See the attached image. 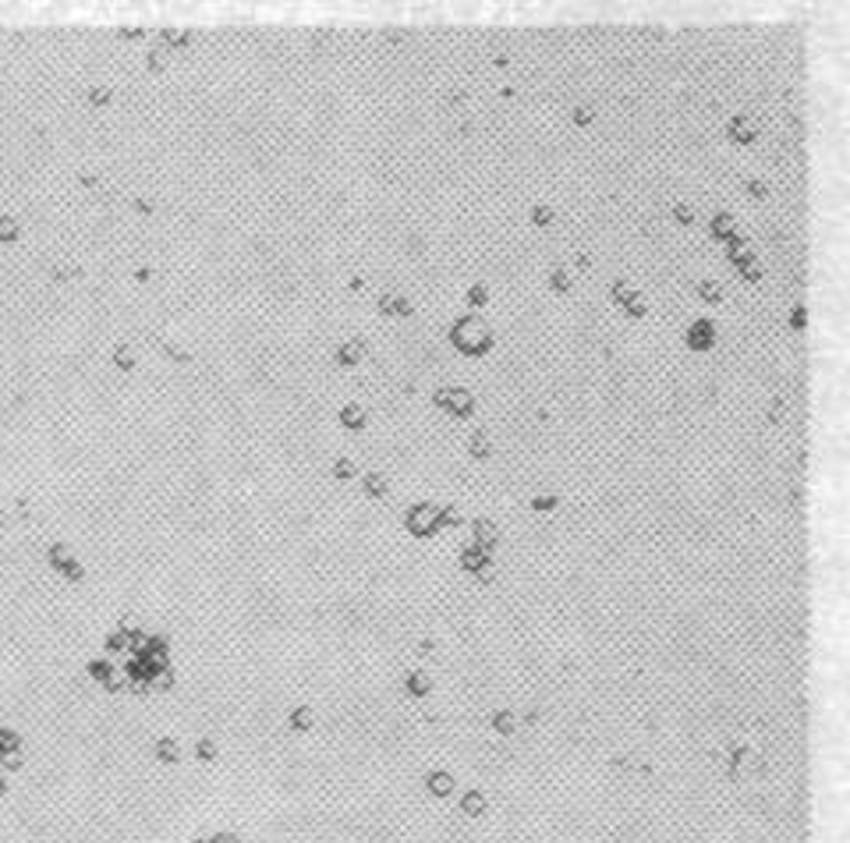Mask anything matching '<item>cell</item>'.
I'll return each mask as SVG.
<instances>
[{
    "label": "cell",
    "instance_id": "obj_22",
    "mask_svg": "<svg viewBox=\"0 0 850 843\" xmlns=\"http://www.w3.org/2000/svg\"><path fill=\"white\" fill-rule=\"evenodd\" d=\"M804 323H808V312H804V309H801V305H797V309H794V312H790V326H797V329H801V326H804Z\"/></svg>",
    "mask_w": 850,
    "mask_h": 843
},
{
    "label": "cell",
    "instance_id": "obj_20",
    "mask_svg": "<svg viewBox=\"0 0 850 843\" xmlns=\"http://www.w3.org/2000/svg\"><path fill=\"white\" fill-rule=\"evenodd\" d=\"M471 454L485 457V454H489V439H485V436H471Z\"/></svg>",
    "mask_w": 850,
    "mask_h": 843
},
{
    "label": "cell",
    "instance_id": "obj_18",
    "mask_svg": "<svg viewBox=\"0 0 850 843\" xmlns=\"http://www.w3.org/2000/svg\"><path fill=\"white\" fill-rule=\"evenodd\" d=\"M673 220L677 224H694V206L691 202H677L673 206Z\"/></svg>",
    "mask_w": 850,
    "mask_h": 843
},
{
    "label": "cell",
    "instance_id": "obj_21",
    "mask_svg": "<svg viewBox=\"0 0 850 843\" xmlns=\"http://www.w3.org/2000/svg\"><path fill=\"white\" fill-rule=\"evenodd\" d=\"M450 397H453V386H436V404H440V408H446Z\"/></svg>",
    "mask_w": 850,
    "mask_h": 843
},
{
    "label": "cell",
    "instance_id": "obj_17",
    "mask_svg": "<svg viewBox=\"0 0 850 843\" xmlns=\"http://www.w3.org/2000/svg\"><path fill=\"white\" fill-rule=\"evenodd\" d=\"M741 273H744V280H748V284H758V280H762V262H758V259L744 262V266H741Z\"/></svg>",
    "mask_w": 850,
    "mask_h": 843
},
{
    "label": "cell",
    "instance_id": "obj_9",
    "mask_svg": "<svg viewBox=\"0 0 850 843\" xmlns=\"http://www.w3.org/2000/svg\"><path fill=\"white\" fill-rule=\"evenodd\" d=\"M557 220V209L550 206V202H535L532 206V224H539V227H550Z\"/></svg>",
    "mask_w": 850,
    "mask_h": 843
},
{
    "label": "cell",
    "instance_id": "obj_10",
    "mask_svg": "<svg viewBox=\"0 0 850 843\" xmlns=\"http://www.w3.org/2000/svg\"><path fill=\"white\" fill-rule=\"evenodd\" d=\"M570 284H574L570 269H567V266H553V273H550V287L563 294V291H570Z\"/></svg>",
    "mask_w": 850,
    "mask_h": 843
},
{
    "label": "cell",
    "instance_id": "obj_6",
    "mask_svg": "<svg viewBox=\"0 0 850 843\" xmlns=\"http://www.w3.org/2000/svg\"><path fill=\"white\" fill-rule=\"evenodd\" d=\"M726 255H730L734 266H744V262L754 259V252H751V245H748V237H741V234H734L730 241H726Z\"/></svg>",
    "mask_w": 850,
    "mask_h": 843
},
{
    "label": "cell",
    "instance_id": "obj_11",
    "mask_svg": "<svg viewBox=\"0 0 850 843\" xmlns=\"http://www.w3.org/2000/svg\"><path fill=\"white\" fill-rule=\"evenodd\" d=\"M341 422H344L347 429H361V426H365V411H361L358 404H347V408L341 411Z\"/></svg>",
    "mask_w": 850,
    "mask_h": 843
},
{
    "label": "cell",
    "instance_id": "obj_5",
    "mask_svg": "<svg viewBox=\"0 0 850 843\" xmlns=\"http://www.w3.org/2000/svg\"><path fill=\"white\" fill-rule=\"evenodd\" d=\"M709 234H712V237H719V241H730V237L737 234V217H734V213H726V209H723V213H716V217H712V224H709Z\"/></svg>",
    "mask_w": 850,
    "mask_h": 843
},
{
    "label": "cell",
    "instance_id": "obj_7",
    "mask_svg": "<svg viewBox=\"0 0 850 843\" xmlns=\"http://www.w3.org/2000/svg\"><path fill=\"white\" fill-rule=\"evenodd\" d=\"M361 358H365V341H344L337 347V361H341V365H358Z\"/></svg>",
    "mask_w": 850,
    "mask_h": 843
},
{
    "label": "cell",
    "instance_id": "obj_12",
    "mask_svg": "<svg viewBox=\"0 0 850 843\" xmlns=\"http://www.w3.org/2000/svg\"><path fill=\"white\" fill-rule=\"evenodd\" d=\"M610 294H613V301H617V305H627V301H631V298H634L638 291H634V287H631V284H627V280L620 277V280H613Z\"/></svg>",
    "mask_w": 850,
    "mask_h": 843
},
{
    "label": "cell",
    "instance_id": "obj_1",
    "mask_svg": "<svg viewBox=\"0 0 850 843\" xmlns=\"http://www.w3.org/2000/svg\"><path fill=\"white\" fill-rule=\"evenodd\" d=\"M450 341H453V347L458 351H464V354H485L493 347V329L485 326L478 316H464V319H458L453 323V329H450Z\"/></svg>",
    "mask_w": 850,
    "mask_h": 843
},
{
    "label": "cell",
    "instance_id": "obj_25",
    "mask_svg": "<svg viewBox=\"0 0 850 843\" xmlns=\"http://www.w3.org/2000/svg\"><path fill=\"white\" fill-rule=\"evenodd\" d=\"M337 475L347 478V475H351V461H337Z\"/></svg>",
    "mask_w": 850,
    "mask_h": 843
},
{
    "label": "cell",
    "instance_id": "obj_26",
    "mask_svg": "<svg viewBox=\"0 0 850 843\" xmlns=\"http://www.w3.org/2000/svg\"><path fill=\"white\" fill-rule=\"evenodd\" d=\"M217 843H227V840H217Z\"/></svg>",
    "mask_w": 850,
    "mask_h": 843
},
{
    "label": "cell",
    "instance_id": "obj_3",
    "mask_svg": "<svg viewBox=\"0 0 850 843\" xmlns=\"http://www.w3.org/2000/svg\"><path fill=\"white\" fill-rule=\"evenodd\" d=\"M726 132H730V138H734V142H741V145H751V142L758 138V125H754V120H751L748 114L730 117V128H726Z\"/></svg>",
    "mask_w": 850,
    "mask_h": 843
},
{
    "label": "cell",
    "instance_id": "obj_14",
    "mask_svg": "<svg viewBox=\"0 0 850 843\" xmlns=\"http://www.w3.org/2000/svg\"><path fill=\"white\" fill-rule=\"evenodd\" d=\"M485 301H489V287H485V284H471V287H468V305L482 309Z\"/></svg>",
    "mask_w": 850,
    "mask_h": 843
},
{
    "label": "cell",
    "instance_id": "obj_8",
    "mask_svg": "<svg viewBox=\"0 0 850 843\" xmlns=\"http://www.w3.org/2000/svg\"><path fill=\"white\" fill-rule=\"evenodd\" d=\"M446 408H450L453 415H458V418H468V415L475 411V397L468 394V390H461V386H458V390H453V397H450V404H446Z\"/></svg>",
    "mask_w": 850,
    "mask_h": 843
},
{
    "label": "cell",
    "instance_id": "obj_24",
    "mask_svg": "<svg viewBox=\"0 0 850 843\" xmlns=\"http://www.w3.org/2000/svg\"><path fill=\"white\" fill-rule=\"evenodd\" d=\"M369 489H372V493H383V478H379V475L369 478Z\"/></svg>",
    "mask_w": 850,
    "mask_h": 843
},
{
    "label": "cell",
    "instance_id": "obj_19",
    "mask_svg": "<svg viewBox=\"0 0 850 843\" xmlns=\"http://www.w3.org/2000/svg\"><path fill=\"white\" fill-rule=\"evenodd\" d=\"M574 125H592V117H595V110L592 107H574Z\"/></svg>",
    "mask_w": 850,
    "mask_h": 843
},
{
    "label": "cell",
    "instance_id": "obj_16",
    "mask_svg": "<svg viewBox=\"0 0 850 843\" xmlns=\"http://www.w3.org/2000/svg\"><path fill=\"white\" fill-rule=\"evenodd\" d=\"M744 188H748V195H751V199H769V185H766L762 177H751Z\"/></svg>",
    "mask_w": 850,
    "mask_h": 843
},
{
    "label": "cell",
    "instance_id": "obj_2",
    "mask_svg": "<svg viewBox=\"0 0 850 843\" xmlns=\"http://www.w3.org/2000/svg\"><path fill=\"white\" fill-rule=\"evenodd\" d=\"M716 344V326L709 323V319H698V323H691V329H687V347H694V351H709Z\"/></svg>",
    "mask_w": 850,
    "mask_h": 843
},
{
    "label": "cell",
    "instance_id": "obj_15",
    "mask_svg": "<svg viewBox=\"0 0 850 843\" xmlns=\"http://www.w3.org/2000/svg\"><path fill=\"white\" fill-rule=\"evenodd\" d=\"M624 312H627V316H634V319H642V316L649 312V301H645L642 294H634V298L627 301V305H624Z\"/></svg>",
    "mask_w": 850,
    "mask_h": 843
},
{
    "label": "cell",
    "instance_id": "obj_4",
    "mask_svg": "<svg viewBox=\"0 0 850 843\" xmlns=\"http://www.w3.org/2000/svg\"><path fill=\"white\" fill-rule=\"evenodd\" d=\"M379 312H383V316H411V312H415V305H411V298L386 291V294L379 298Z\"/></svg>",
    "mask_w": 850,
    "mask_h": 843
},
{
    "label": "cell",
    "instance_id": "obj_23",
    "mask_svg": "<svg viewBox=\"0 0 850 843\" xmlns=\"http://www.w3.org/2000/svg\"><path fill=\"white\" fill-rule=\"evenodd\" d=\"M446 103L450 107H464V93H446Z\"/></svg>",
    "mask_w": 850,
    "mask_h": 843
},
{
    "label": "cell",
    "instance_id": "obj_13",
    "mask_svg": "<svg viewBox=\"0 0 850 843\" xmlns=\"http://www.w3.org/2000/svg\"><path fill=\"white\" fill-rule=\"evenodd\" d=\"M698 294H702L705 301H723V284L719 280H702L698 284Z\"/></svg>",
    "mask_w": 850,
    "mask_h": 843
}]
</instances>
